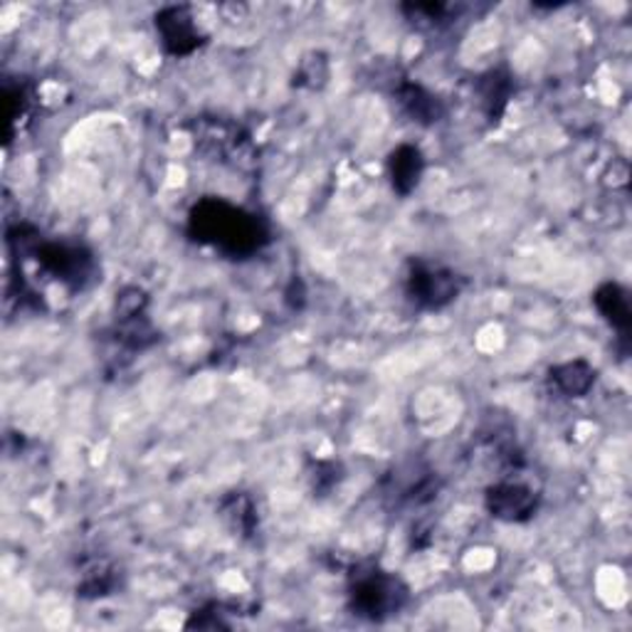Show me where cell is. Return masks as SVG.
Instances as JSON below:
<instances>
[{
    "label": "cell",
    "mask_w": 632,
    "mask_h": 632,
    "mask_svg": "<svg viewBox=\"0 0 632 632\" xmlns=\"http://www.w3.org/2000/svg\"><path fill=\"white\" fill-rule=\"evenodd\" d=\"M189 235L235 260L260 253L269 243V231L260 215L247 213L221 199H203L189 215Z\"/></svg>",
    "instance_id": "6da1fadb"
},
{
    "label": "cell",
    "mask_w": 632,
    "mask_h": 632,
    "mask_svg": "<svg viewBox=\"0 0 632 632\" xmlns=\"http://www.w3.org/2000/svg\"><path fill=\"white\" fill-rule=\"evenodd\" d=\"M410 598L408 586L403 580L383 571L378 564H358L349 574V608L356 618L368 623H383L398 615Z\"/></svg>",
    "instance_id": "7a4b0ae2"
},
{
    "label": "cell",
    "mask_w": 632,
    "mask_h": 632,
    "mask_svg": "<svg viewBox=\"0 0 632 632\" xmlns=\"http://www.w3.org/2000/svg\"><path fill=\"white\" fill-rule=\"evenodd\" d=\"M193 141L203 157L231 163L235 169L255 163V147L240 124L223 117H201L193 124Z\"/></svg>",
    "instance_id": "3957f363"
},
{
    "label": "cell",
    "mask_w": 632,
    "mask_h": 632,
    "mask_svg": "<svg viewBox=\"0 0 632 632\" xmlns=\"http://www.w3.org/2000/svg\"><path fill=\"white\" fill-rule=\"evenodd\" d=\"M464 279L450 267L413 260L406 277V294L422 312H440L460 297Z\"/></svg>",
    "instance_id": "277c9868"
},
{
    "label": "cell",
    "mask_w": 632,
    "mask_h": 632,
    "mask_svg": "<svg viewBox=\"0 0 632 632\" xmlns=\"http://www.w3.org/2000/svg\"><path fill=\"white\" fill-rule=\"evenodd\" d=\"M30 257H35L45 275L57 279V282L69 289H85L97 267L95 255H92L85 245L65 240H40Z\"/></svg>",
    "instance_id": "5b68a950"
},
{
    "label": "cell",
    "mask_w": 632,
    "mask_h": 632,
    "mask_svg": "<svg viewBox=\"0 0 632 632\" xmlns=\"http://www.w3.org/2000/svg\"><path fill=\"white\" fill-rule=\"evenodd\" d=\"M153 28H157L159 43L165 55L189 57L205 45V33L199 25L191 6H165L153 15Z\"/></svg>",
    "instance_id": "8992f818"
},
{
    "label": "cell",
    "mask_w": 632,
    "mask_h": 632,
    "mask_svg": "<svg viewBox=\"0 0 632 632\" xmlns=\"http://www.w3.org/2000/svg\"><path fill=\"white\" fill-rule=\"evenodd\" d=\"M538 492L516 480H500L486 486L484 506L494 519L506 524H524L538 512Z\"/></svg>",
    "instance_id": "52a82bcc"
},
{
    "label": "cell",
    "mask_w": 632,
    "mask_h": 632,
    "mask_svg": "<svg viewBox=\"0 0 632 632\" xmlns=\"http://www.w3.org/2000/svg\"><path fill=\"white\" fill-rule=\"evenodd\" d=\"M474 92H476V101H480V109L486 117V121L496 124L504 117L506 107H510L516 85H514V77L510 69L492 67L474 82Z\"/></svg>",
    "instance_id": "ba28073f"
},
{
    "label": "cell",
    "mask_w": 632,
    "mask_h": 632,
    "mask_svg": "<svg viewBox=\"0 0 632 632\" xmlns=\"http://www.w3.org/2000/svg\"><path fill=\"white\" fill-rule=\"evenodd\" d=\"M396 105L420 127H435L444 117V105L440 97H435L430 89H425L418 82H400L396 87Z\"/></svg>",
    "instance_id": "9c48e42d"
},
{
    "label": "cell",
    "mask_w": 632,
    "mask_h": 632,
    "mask_svg": "<svg viewBox=\"0 0 632 632\" xmlns=\"http://www.w3.org/2000/svg\"><path fill=\"white\" fill-rule=\"evenodd\" d=\"M217 516L223 524L231 528L233 536L243 538V542H253L260 532V514H257V504L250 494L245 492H231L221 500L217 506Z\"/></svg>",
    "instance_id": "30bf717a"
},
{
    "label": "cell",
    "mask_w": 632,
    "mask_h": 632,
    "mask_svg": "<svg viewBox=\"0 0 632 632\" xmlns=\"http://www.w3.org/2000/svg\"><path fill=\"white\" fill-rule=\"evenodd\" d=\"M422 171H425V159L418 147H413V143H400V147L390 151L388 179H390L393 191L403 195V199L418 189Z\"/></svg>",
    "instance_id": "8fae6325"
},
{
    "label": "cell",
    "mask_w": 632,
    "mask_h": 632,
    "mask_svg": "<svg viewBox=\"0 0 632 632\" xmlns=\"http://www.w3.org/2000/svg\"><path fill=\"white\" fill-rule=\"evenodd\" d=\"M593 304L610 326L618 331V336L628 341L630 329H632V309H630V297L623 287L618 282H606L596 289Z\"/></svg>",
    "instance_id": "7c38bea8"
},
{
    "label": "cell",
    "mask_w": 632,
    "mask_h": 632,
    "mask_svg": "<svg viewBox=\"0 0 632 632\" xmlns=\"http://www.w3.org/2000/svg\"><path fill=\"white\" fill-rule=\"evenodd\" d=\"M596 368L583 358L566 361V364H558L548 371V381L551 386L561 393L566 398H583L590 393V388L596 386Z\"/></svg>",
    "instance_id": "4fadbf2b"
},
{
    "label": "cell",
    "mask_w": 632,
    "mask_h": 632,
    "mask_svg": "<svg viewBox=\"0 0 632 632\" xmlns=\"http://www.w3.org/2000/svg\"><path fill=\"white\" fill-rule=\"evenodd\" d=\"M119 586V574L109 561H92L82 571L77 596L79 598H105L111 596Z\"/></svg>",
    "instance_id": "5bb4252c"
},
{
    "label": "cell",
    "mask_w": 632,
    "mask_h": 632,
    "mask_svg": "<svg viewBox=\"0 0 632 632\" xmlns=\"http://www.w3.org/2000/svg\"><path fill=\"white\" fill-rule=\"evenodd\" d=\"M400 10L408 15V20H410L413 25L428 28V30H438L442 25L452 23L454 6H444V3H408V6H403Z\"/></svg>",
    "instance_id": "9a60e30c"
},
{
    "label": "cell",
    "mask_w": 632,
    "mask_h": 632,
    "mask_svg": "<svg viewBox=\"0 0 632 632\" xmlns=\"http://www.w3.org/2000/svg\"><path fill=\"white\" fill-rule=\"evenodd\" d=\"M307 480L314 496H326L344 480V470H341V464L334 460H312L307 468Z\"/></svg>",
    "instance_id": "2e32d148"
},
{
    "label": "cell",
    "mask_w": 632,
    "mask_h": 632,
    "mask_svg": "<svg viewBox=\"0 0 632 632\" xmlns=\"http://www.w3.org/2000/svg\"><path fill=\"white\" fill-rule=\"evenodd\" d=\"M329 79V60L321 53H309L299 62L294 72V85L307 89H321Z\"/></svg>",
    "instance_id": "e0dca14e"
},
{
    "label": "cell",
    "mask_w": 632,
    "mask_h": 632,
    "mask_svg": "<svg viewBox=\"0 0 632 632\" xmlns=\"http://www.w3.org/2000/svg\"><path fill=\"white\" fill-rule=\"evenodd\" d=\"M3 97H6L8 133H13L18 129V124L28 117L30 97H28V89L23 85H6Z\"/></svg>",
    "instance_id": "ac0fdd59"
},
{
    "label": "cell",
    "mask_w": 632,
    "mask_h": 632,
    "mask_svg": "<svg viewBox=\"0 0 632 632\" xmlns=\"http://www.w3.org/2000/svg\"><path fill=\"white\" fill-rule=\"evenodd\" d=\"M147 307H149V297L139 287H127L117 294V319L147 314Z\"/></svg>",
    "instance_id": "d6986e66"
},
{
    "label": "cell",
    "mask_w": 632,
    "mask_h": 632,
    "mask_svg": "<svg viewBox=\"0 0 632 632\" xmlns=\"http://www.w3.org/2000/svg\"><path fill=\"white\" fill-rule=\"evenodd\" d=\"M185 628L193 630H217V628H231L225 623V613H223V606L221 603H208L201 610H195L193 618L185 623Z\"/></svg>",
    "instance_id": "ffe728a7"
}]
</instances>
